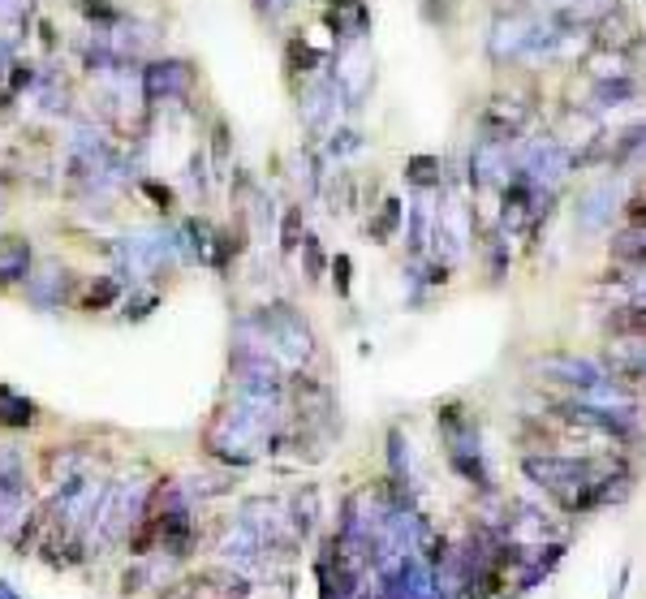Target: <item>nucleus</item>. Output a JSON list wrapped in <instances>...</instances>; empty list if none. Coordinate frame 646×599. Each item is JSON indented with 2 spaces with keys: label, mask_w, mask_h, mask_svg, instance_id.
<instances>
[{
  "label": "nucleus",
  "mask_w": 646,
  "mask_h": 599,
  "mask_svg": "<svg viewBox=\"0 0 646 599\" xmlns=\"http://www.w3.org/2000/svg\"><path fill=\"white\" fill-rule=\"evenodd\" d=\"M327 138H332V143H327L332 156H354V151H362V134H354V130H332Z\"/></svg>",
  "instance_id": "obj_30"
},
{
  "label": "nucleus",
  "mask_w": 646,
  "mask_h": 599,
  "mask_svg": "<svg viewBox=\"0 0 646 599\" xmlns=\"http://www.w3.org/2000/svg\"><path fill=\"white\" fill-rule=\"evenodd\" d=\"M608 251H613V259L629 267H646V234L643 229H629V234H616L608 242Z\"/></svg>",
  "instance_id": "obj_24"
},
{
  "label": "nucleus",
  "mask_w": 646,
  "mask_h": 599,
  "mask_svg": "<svg viewBox=\"0 0 646 599\" xmlns=\"http://www.w3.org/2000/svg\"><path fill=\"white\" fill-rule=\"evenodd\" d=\"M263 552H267V543H263L251 527H242V522L221 539V557L237 569H258L263 566Z\"/></svg>",
  "instance_id": "obj_16"
},
{
  "label": "nucleus",
  "mask_w": 646,
  "mask_h": 599,
  "mask_svg": "<svg viewBox=\"0 0 646 599\" xmlns=\"http://www.w3.org/2000/svg\"><path fill=\"white\" fill-rule=\"evenodd\" d=\"M350 272H354L350 255H336V259H332V276H336V294H341V298H350Z\"/></svg>",
  "instance_id": "obj_33"
},
{
  "label": "nucleus",
  "mask_w": 646,
  "mask_h": 599,
  "mask_svg": "<svg viewBox=\"0 0 646 599\" xmlns=\"http://www.w3.org/2000/svg\"><path fill=\"white\" fill-rule=\"evenodd\" d=\"M31 66H22V61H13V66H9V91H13V96H18V91H22V87H31Z\"/></svg>",
  "instance_id": "obj_34"
},
{
  "label": "nucleus",
  "mask_w": 646,
  "mask_h": 599,
  "mask_svg": "<svg viewBox=\"0 0 646 599\" xmlns=\"http://www.w3.org/2000/svg\"><path fill=\"white\" fill-rule=\"evenodd\" d=\"M194 87V69L190 61H177V57H164V61H151L143 69V100L151 104H173L186 100Z\"/></svg>",
  "instance_id": "obj_10"
},
{
  "label": "nucleus",
  "mask_w": 646,
  "mask_h": 599,
  "mask_svg": "<svg viewBox=\"0 0 646 599\" xmlns=\"http://www.w3.org/2000/svg\"><path fill=\"white\" fill-rule=\"evenodd\" d=\"M327 9H354V4H366V0H320Z\"/></svg>",
  "instance_id": "obj_38"
},
{
  "label": "nucleus",
  "mask_w": 646,
  "mask_h": 599,
  "mask_svg": "<svg viewBox=\"0 0 646 599\" xmlns=\"http://www.w3.org/2000/svg\"><path fill=\"white\" fill-rule=\"evenodd\" d=\"M297 0H255V13L263 22H276V18H285Z\"/></svg>",
  "instance_id": "obj_32"
},
{
  "label": "nucleus",
  "mask_w": 646,
  "mask_h": 599,
  "mask_svg": "<svg viewBox=\"0 0 646 599\" xmlns=\"http://www.w3.org/2000/svg\"><path fill=\"white\" fill-rule=\"evenodd\" d=\"M513 143H500V138H487V134L474 138V147H470V186H474V195L505 190V181L513 173Z\"/></svg>",
  "instance_id": "obj_9"
},
{
  "label": "nucleus",
  "mask_w": 646,
  "mask_h": 599,
  "mask_svg": "<svg viewBox=\"0 0 646 599\" xmlns=\"http://www.w3.org/2000/svg\"><path fill=\"white\" fill-rule=\"evenodd\" d=\"M35 423V401L13 393L9 384H0V428H31Z\"/></svg>",
  "instance_id": "obj_22"
},
{
  "label": "nucleus",
  "mask_w": 646,
  "mask_h": 599,
  "mask_svg": "<svg viewBox=\"0 0 646 599\" xmlns=\"http://www.w3.org/2000/svg\"><path fill=\"white\" fill-rule=\"evenodd\" d=\"M22 276H31V246L22 237H9L0 246V285H13Z\"/></svg>",
  "instance_id": "obj_21"
},
{
  "label": "nucleus",
  "mask_w": 646,
  "mask_h": 599,
  "mask_svg": "<svg viewBox=\"0 0 646 599\" xmlns=\"http://www.w3.org/2000/svg\"><path fill=\"white\" fill-rule=\"evenodd\" d=\"M302 237H306V225H302V207H285V216H281V251L293 255L297 246H302Z\"/></svg>",
  "instance_id": "obj_27"
},
{
  "label": "nucleus",
  "mask_w": 646,
  "mask_h": 599,
  "mask_svg": "<svg viewBox=\"0 0 646 599\" xmlns=\"http://www.w3.org/2000/svg\"><path fill=\"white\" fill-rule=\"evenodd\" d=\"M147 195H151L156 203H164V207H168V199H173V195H168L164 186H156V181H147Z\"/></svg>",
  "instance_id": "obj_37"
},
{
  "label": "nucleus",
  "mask_w": 646,
  "mask_h": 599,
  "mask_svg": "<svg viewBox=\"0 0 646 599\" xmlns=\"http://www.w3.org/2000/svg\"><path fill=\"white\" fill-rule=\"evenodd\" d=\"M435 428L444 435L449 453H479V428H474V419H470L457 401H444V405L435 410Z\"/></svg>",
  "instance_id": "obj_14"
},
{
  "label": "nucleus",
  "mask_w": 646,
  "mask_h": 599,
  "mask_svg": "<svg viewBox=\"0 0 646 599\" xmlns=\"http://www.w3.org/2000/svg\"><path fill=\"white\" fill-rule=\"evenodd\" d=\"M0 599H22V596H18V591H13L9 582H0Z\"/></svg>",
  "instance_id": "obj_39"
},
{
  "label": "nucleus",
  "mask_w": 646,
  "mask_h": 599,
  "mask_svg": "<svg viewBox=\"0 0 646 599\" xmlns=\"http://www.w3.org/2000/svg\"><path fill=\"white\" fill-rule=\"evenodd\" d=\"M302 251H306V276L311 281H320L323 276V251H320V237H302Z\"/></svg>",
  "instance_id": "obj_31"
},
{
  "label": "nucleus",
  "mask_w": 646,
  "mask_h": 599,
  "mask_svg": "<svg viewBox=\"0 0 646 599\" xmlns=\"http://www.w3.org/2000/svg\"><path fill=\"white\" fill-rule=\"evenodd\" d=\"M517 4H526V9H544V13H560V9L581 4V0H517Z\"/></svg>",
  "instance_id": "obj_35"
},
{
  "label": "nucleus",
  "mask_w": 646,
  "mask_h": 599,
  "mask_svg": "<svg viewBox=\"0 0 646 599\" xmlns=\"http://www.w3.org/2000/svg\"><path fill=\"white\" fill-rule=\"evenodd\" d=\"M182 246L173 242L168 234H134V237H121L117 246H112V255H117V264H121V276L129 281H147V276H156L164 267L173 264V255H177Z\"/></svg>",
  "instance_id": "obj_6"
},
{
  "label": "nucleus",
  "mask_w": 646,
  "mask_h": 599,
  "mask_svg": "<svg viewBox=\"0 0 646 599\" xmlns=\"http://www.w3.org/2000/svg\"><path fill=\"white\" fill-rule=\"evenodd\" d=\"M452 13H457V0H422V18L431 27H449Z\"/></svg>",
  "instance_id": "obj_29"
},
{
  "label": "nucleus",
  "mask_w": 646,
  "mask_h": 599,
  "mask_svg": "<svg viewBox=\"0 0 646 599\" xmlns=\"http://www.w3.org/2000/svg\"><path fill=\"white\" fill-rule=\"evenodd\" d=\"M276 432H281V405L237 397L212 419L207 453L221 458V462H233V467H246V462H255L258 453H272Z\"/></svg>",
  "instance_id": "obj_1"
},
{
  "label": "nucleus",
  "mask_w": 646,
  "mask_h": 599,
  "mask_svg": "<svg viewBox=\"0 0 646 599\" xmlns=\"http://www.w3.org/2000/svg\"><path fill=\"white\" fill-rule=\"evenodd\" d=\"M156 294H147V298H138V302H126V315L129 320H143V315H151V306H156Z\"/></svg>",
  "instance_id": "obj_36"
},
{
  "label": "nucleus",
  "mask_w": 646,
  "mask_h": 599,
  "mask_svg": "<svg viewBox=\"0 0 646 599\" xmlns=\"http://www.w3.org/2000/svg\"><path fill=\"white\" fill-rule=\"evenodd\" d=\"M251 328L263 336V345H267L276 359L306 363V359L315 354V333H311V324L302 320V311H293L290 302H272V306H263Z\"/></svg>",
  "instance_id": "obj_3"
},
{
  "label": "nucleus",
  "mask_w": 646,
  "mask_h": 599,
  "mask_svg": "<svg viewBox=\"0 0 646 599\" xmlns=\"http://www.w3.org/2000/svg\"><path fill=\"white\" fill-rule=\"evenodd\" d=\"M513 173L530 177L535 186L556 190L574 173V147L560 143V138H526V143H517L513 151Z\"/></svg>",
  "instance_id": "obj_4"
},
{
  "label": "nucleus",
  "mask_w": 646,
  "mask_h": 599,
  "mask_svg": "<svg viewBox=\"0 0 646 599\" xmlns=\"http://www.w3.org/2000/svg\"><path fill=\"white\" fill-rule=\"evenodd\" d=\"M638 96H643V82H638L634 73H604V78H595V87H590V108H595V112H608V108L634 104Z\"/></svg>",
  "instance_id": "obj_15"
},
{
  "label": "nucleus",
  "mask_w": 646,
  "mask_h": 599,
  "mask_svg": "<svg viewBox=\"0 0 646 599\" xmlns=\"http://www.w3.org/2000/svg\"><path fill=\"white\" fill-rule=\"evenodd\" d=\"M0 13H18V0H0Z\"/></svg>",
  "instance_id": "obj_40"
},
{
  "label": "nucleus",
  "mask_w": 646,
  "mask_h": 599,
  "mask_svg": "<svg viewBox=\"0 0 646 599\" xmlns=\"http://www.w3.org/2000/svg\"><path fill=\"white\" fill-rule=\"evenodd\" d=\"M285 69H290L293 78H297V73L311 78V73L320 69V52H315L306 39H290V48H285Z\"/></svg>",
  "instance_id": "obj_25"
},
{
  "label": "nucleus",
  "mask_w": 646,
  "mask_h": 599,
  "mask_svg": "<svg viewBox=\"0 0 646 599\" xmlns=\"http://www.w3.org/2000/svg\"><path fill=\"white\" fill-rule=\"evenodd\" d=\"M117 294H121V285H117L112 276H99L96 285L87 289V298H82V306H87V311H99V306H108V302L117 298Z\"/></svg>",
  "instance_id": "obj_28"
},
{
  "label": "nucleus",
  "mask_w": 646,
  "mask_h": 599,
  "mask_svg": "<svg viewBox=\"0 0 646 599\" xmlns=\"http://www.w3.org/2000/svg\"><path fill=\"white\" fill-rule=\"evenodd\" d=\"M341 108H345V100H341V87H336V78L323 69L320 78H311V82H306V91H302V100H297V117H302L306 134L327 138V134L336 130Z\"/></svg>",
  "instance_id": "obj_7"
},
{
  "label": "nucleus",
  "mask_w": 646,
  "mask_h": 599,
  "mask_svg": "<svg viewBox=\"0 0 646 599\" xmlns=\"http://www.w3.org/2000/svg\"><path fill=\"white\" fill-rule=\"evenodd\" d=\"M530 126V104L521 100V96H496V100L487 104L483 112H479V134L487 138H500V143H521V134Z\"/></svg>",
  "instance_id": "obj_11"
},
{
  "label": "nucleus",
  "mask_w": 646,
  "mask_h": 599,
  "mask_svg": "<svg viewBox=\"0 0 646 599\" xmlns=\"http://www.w3.org/2000/svg\"><path fill=\"white\" fill-rule=\"evenodd\" d=\"M27 298L31 306L39 311H52V306H61L65 298V267L61 264H43L35 276H27Z\"/></svg>",
  "instance_id": "obj_17"
},
{
  "label": "nucleus",
  "mask_w": 646,
  "mask_h": 599,
  "mask_svg": "<svg viewBox=\"0 0 646 599\" xmlns=\"http://www.w3.org/2000/svg\"><path fill=\"white\" fill-rule=\"evenodd\" d=\"M616 207H620V190H616V181H595V186H586L574 203V225H578L581 234H604L608 225H613Z\"/></svg>",
  "instance_id": "obj_13"
},
{
  "label": "nucleus",
  "mask_w": 646,
  "mask_h": 599,
  "mask_svg": "<svg viewBox=\"0 0 646 599\" xmlns=\"http://www.w3.org/2000/svg\"><path fill=\"white\" fill-rule=\"evenodd\" d=\"M147 500H151V488L138 483V479L108 483L99 492L96 522H91V531H99V543H121V539H129V531L143 527V518H147Z\"/></svg>",
  "instance_id": "obj_2"
},
{
  "label": "nucleus",
  "mask_w": 646,
  "mask_h": 599,
  "mask_svg": "<svg viewBox=\"0 0 646 599\" xmlns=\"http://www.w3.org/2000/svg\"><path fill=\"white\" fill-rule=\"evenodd\" d=\"M27 470H22V458L9 449V453H0V534H9L18 522H22V513H27Z\"/></svg>",
  "instance_id": "obj_12"
},
{
  "label": "nucleus",
  "mask_w": 646,
  "mask_h": 599,
  "mask_svg": "<svg viewBox=\"0 0 646 599\" xmlns=\"http://www.w3.org/2000/svg\"><path fill=\"white\" fill-rule=\"evenodd\" d=\"M449 462H452V470L461 474V479H470L474 488H491V474H487V467H483V458L479 453H449Z\"/></svg>",
  "instance_id": "obj_26"
},
{
  "label": "nucleus",
  "mask_w": 646,
  "mask_h": 599,
  "mask_svg": "<svg viewBox=\"0 0 646 599\" xmlns=\"http://www.w3.org/2000/svg\"><path fill=\"white\" fill-rule=\"evenodd\" d=\"M327 73L336 78L345 108H350V112L362 108V104L371 100V91H375V52H371V43H366V39H358V43H341Z\"/></svg>",
  "instance_id": "obj_5"
},
{
  "label": "nucleus",
  "mask_w": 646,
  "mask_h": 599,
  "mask_svg": "<svg viewBox=\"0 0 646 599\" xmlns=\"http://www.w3.org/2000/svg\"><path fill=\"white\" fill-rule=\"evenodd\" d=\"M608 333L616 341H646V302H625L608 315Z\"/></svg>",
  "instance_id": "obj_18"
},
{
  "label": "nucleus",
  "mask_w": 646,
  "mask_h": 599,
  "mask_svg": "<svg viewBox=\"0 0 646 599\" xmlns=\"http://www.w3.org/2000/svg\"><path fill=\"white\" fill-rule=\"evenodd\" d=\"M401 220H405V203L401 199H384L380 203V212H375V220L366 225V234H371V242H392L397 237V229H401Z\"/></svg>",
  "instance_id": "obj_23"
},
{
  "label": "nucleus",
  "mask_w": 646,
  "mask_h": 599,
  "mask_svg": "<svg viewBox=\"0 0 646 599\" xmlns=\"http://www.w3.org/2000/svg\"><path fill=\"white\" fill-rule=\"evenodd\" d=\"M616 168H634L646 165V121H634L616 134V151H613Z\"/></svg>",
  "instance_id": "obj_20"
},
{
  "label": "nucleus",
  "mask_w": 646,
  "mask_h": 599,
  "mask_svg": "<svg viewBox=\"0 0 646 599\" xmlns=\"http://www.w3.org/2000/svg\"><path fill=\"white\" fill-rule=\"evenodd\" d=\"M405 181L422 190V195H435L444 186V160L440 156H410L405 160Z\"/></svg>",
  "instance_id": "obj_19"
},
{
  "label": "nucleus",
  "mask_w": 646,
  "mask_h": 599,
  "mask_svg": "<svg viewBox=\"0 0 646 599\" xmlns=\"http://www.w3.org/2000/svg\"><path fill=\"white\" fill-rule=\"evenodd\" d=\"M535 371L539 375H548L551 384H565V389H574L578 397H590L595 389H604L608 380H613V371H604L599 363H590V359H578V354H544V359H535Z\"/></svg>",
  "instance_id": "obj_8"
}]
</instances>
